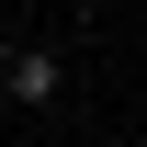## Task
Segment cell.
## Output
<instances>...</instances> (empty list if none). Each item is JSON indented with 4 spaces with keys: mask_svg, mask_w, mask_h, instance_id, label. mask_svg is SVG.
<instances>
[{
    "mask_svg": "<svg viewBox=\"0 0 147 147\" xmlns=\"http://www.w3.org/2000/svg\"><path fill=\"white\" fill-rule=\"evenodd\" d=\"M68 91H79L68 34H0V113H57Z\"/></svg>",
    "mask_w": 147,
    "mask_h": 147,
    "instance_id": "cell-1",
    "label": "cell"
},
{
    "mask_svg": "<svg viewBox=\"0 0 147 147\" xmlns=\"http://www.w3.org/2000/svg\"><path fill=\"white\" fill-rule=\"evenodd\" d=\"M125 147H147V125H136V136H125Z\"/></svg>",
    "mask_w": 147,
    "mask_h": 147,
    "instance_id": "cell-2",
    "label": "cell"
}]
</instances>
